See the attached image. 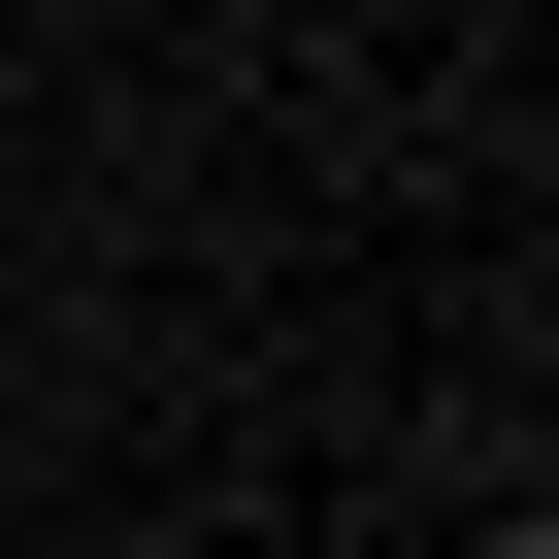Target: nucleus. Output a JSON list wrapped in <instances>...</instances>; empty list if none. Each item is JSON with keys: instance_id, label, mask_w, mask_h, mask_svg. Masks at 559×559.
I'll return each instance as SVG.
<instances>
[{"instance_id": "nucleus-1", "label": "nucleus", "mask_w": 559, "mask_h": 559, "mask_svg": "<svg viewBox=\"0 0 559 559\" xmlns=\"http://www.w3.org/2000/svg\"><path fill=\"white\" fill-rule=\"evenodd\" d=\"M526 559H559V461H526Z\"/></svg>"}]
</instances>
